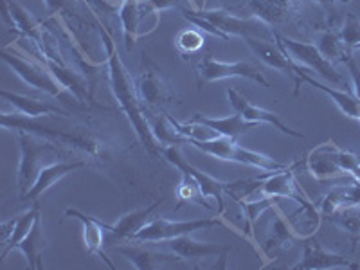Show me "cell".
Listing matches in <instances>:
<instances>
[{"instance_id": "obj_21", "label": "cell", "mask_w": 360, "mask_h": 270, "mask_svg": "<svg viewBox=\"0 0 360 270\" xmlns=\"http://www.w3.org/2000/svg\"><path fill=\"white\" fill-rule=\"evenodd\" d=\"M164 247L176 256H180L182 262H200V259L211 258V256H221L224 252H229V247L221 245V243H205L197 242L191 234L184 236L172 238L168 242H162Z\"/></svg>"}, {"instance_id": "obj_25", "label": "cell", "mask_w": 360, "mask_h": 270, "mask_svg": "<svg viewBox=\"0 0 360 270\" xmlns=\"http://www.w3.org/2000/svg\"><path fill=\"white\" fill-rule=\"evenodd\" d=\"M2 99H4L8 105H11L15 108V112L24 117L38 119V117H51V115H69L63 108H60L58 105L51 101H41L37 98H29L24 94H15V92H8V90H2L0 92Z\"/></svg>"}, {"instance_id": "obj_24", "label": "cell", "mask_w": 360, "mask_h": 270, "mask_svg": "<svg viewBox=\"0 0 360 270\" xmlns=\"http://www.w3.org/2000/svg\"><path fill=\"white\" fill-rule=\"evenodd\" d=\"M119 254H123L124 258L131 263L137 270H155L162 269L168 263L182 262L180 256L175 252H159V250L148 249V247L141 245H119L115 247Z\"/></svg>"}, {"instance_id": "obj_6", "label": "cell", "mask_w": 360, "mask_h": 270, "mask_svg": "<svg viewBox=\"0 0 360 270\" xmlns=\"http://www.w3.org/2000/svg\"><path fill=\"white\" fill-rule=\"evenodd\" d=\"M189 144L197 148V150H200L205 155L217 157V159L227 160V162L243 164V166L262 169V172L265 173L279 172V169H285L290 166V164L278 162V160L265 155V153L254 152V150H249V148L240 146L238 141L224 137V135H220V137L211 141H191Z\"/></svg>"}, {"instance_id": "obj_3", "label": "cell", "mask_w": 360, "mask_h": 270, "mask_svg": "<svg viewBox=\"0 0 360 270\" xmlns=\"http://www.w3.org/2000/svg\"><path fill=\"white\" fill-rule=\"evenodd\" d=\"M160 155L172 164L173 168L179 169L180 173H189L193 179L197 180V184L200 186V191L205 198H214L218 202V214L224 217L225 205H224V193H233L242 191V195H234L233 198H243L249 197L250 193H256L258 188L262 186V180L265 179V175L259 176V179H249V180H236V182H221V180L214 179V176L207 175V173L200 172L198 168H195L193 164L188 162V159H184V155L179 152L176 146H162L160 148Z\"/></svg>"}, {"instance_id": "obj_35", "label": "cell", "mask_w": 360, "mask_h": 270, "mask_svg": "<svg viewBox=\"0 0 360 270\" xmlns=\"http://www.w3.org/2000/svg\"><path fill=\"white\" fill-rule=\"evenodd\" d=\"M152 131L160 146H179V144H188V141L172 127L168 115H159L155 119H150Z\"/></svg>"}, {"instance_id": "obj_34", "label": "cell", "mask_w": 360, "mask_h": 270, "mask_svg": "<svg viewBox=\"0 0 360 270\" xmlns=\"http://www.w3.org/2000/svg\"><path fill=\"white\" fill-rule=\"evenodd\" d=\"M168 119H169V123H172V127L175 128V130L179 131V134L182 135L186 141H188V144L191 143V141H211V139H217V137H220V134H218L217 130L209 128L207 124H204V123H198V121L180 123V121L169 117V115H168Z\"/></svg>"}, {"instance_id": "obj_33", "label": "cell", "mask_w": 360, "mask_h": 270, "mask_svg": "<svg viewBox=\"0 0 360 270\" xmlns=\"http://www.w3.org/2000/svg\"><path fill=\"white\" fill-rule=\"evenodd\" d=\"M238 204L242 205L243 213H245L247 218V236H252L254 233V225L258 221V218L265 213L266 209H274L278 207V200L279 198L274 197H259V198H254V200L247 202L243 198H234Z\"/></svg>"}, {"instance_id": "obj_12", "label": "cell", "mask_w": 360, "mask_h": 270, "mask_svg": "<svg viewBox=\"0 0 360 270\" xmlns=\"http://www.w3.org/2000/svg\"><path fill=\"white\" fill-rule=\"evenodd\" d=\"M304 168V160L292 162L288 168L279 169V172L266 173L265 179L262 180V186L258 188V197H274V198H290L297 202L301 207H311L315 205L307 193L299 188L297 180H295V169Z\"/></svg>"}, {"instance_id": "obj_16", "label": "cell", "mask_w": 360, "mask_h": 270, "mask_svg": "<svg viewBox=\"0 0 360 270\" xmlns=\"http://www.w3.org/2000/svg\"><path fill=\"white\" fill-rule=\"evenodd\" d=\"M227 101H229L231 108H233L236 114L242 115L245 121L258 124H270V127H274L276 130L281 131V134L290 135V137H295V139H304V134L287 127L274 112H269L265 110V108H259L256 107V105H252V103H250L249 99L243 98L236 89H227Z\"/></svg>"}, {"instance_id": "obj_30", "label": "cell", "mask_w": 360, "mask_h": 270, "mask_svg": "<svg viewBox=\"0 0 360 270\" xmlns=\"http://www.w3.org/2000/svg\"><path fill=\"white\" fill-rule=\"evenodd\" d=\"M38 217H41V214H40V204H38V202H33V204H31V207H29L24 214H20V217H15L13 234H11V238H9V242L6 243L4 247H2V252H0V259H4L13 249H17L18 243H20L22 240L27 236L29 231L33 229V225H34V221H37Z\"/></svg>"}, {"instance_id": "obj_17", "label": "cell", "mask_w": 360, "mask_h": 270, "mask_svg": "<svg viewBox=\"0 0 360 270\" xmlns=\"http://www.w3.org/2000/svg\"><path fill=\"white\" fill-rule=\"evenodd\" d=\"M294 240H301V236L294 229L288 217H285L279 207H274V217L270 220V229L266 233V240L263 242L259 254L269 262H276V258H279L285 250L290 249Z\"/></svg>"}, {"instance_id": "obj_11", "label": "cell", "mask_w": 360, "mask_h": 270, "mask_svg": "<svg viewBox=\"0 0 360 270\" xmlns=\"http://www.w3.org/2000/svg\"><path fill=\"white\" fill-rule=\"evenodd\" d=\"M195 13L198 17L211 22L214 27L220 29L221 33L227 34L229 38L245 40L247 37L259 38L262 33H274V29L258 17H236L225 9H195Z\"/></svg>"}, {"instance_id": "obj_2", "label": "cell", "mask_w": 360, "mask_h": 270, "mask_svg": "<svg viewBox=\"0 0 360 270\" xmlns=\"http://www.w3.org/2000/svg\"><path fill=\"white\" fill-rule=\"evenodd\" d=\"M2 128L4 130H17L33 134L40 139L49 141L53 144H62V146L72 148L76 152H82L89 155L90 159H105L107 150L105 144L92 135L90 131L83 130H67V128L53 127V124L41 123L40 117L31 119L24 117L20 114H2Z\"/></svg>"}, {"instance_id": "obj_1", "label": "cell", "mask_w": 360, "mask_h": 270, "mask_svg": "<svg viewBox=\"0 0 360 270\" xmlns=\"http://www.w3.org/2000/svg\"><path fill=\"white\" fill-rule=\"evenodd\" d=\"M96 20H98L103 45H105V49H107L108 83H110L112 94H114L119 108L123 110V114L127 115V119L130 121L131 128H134L135 135H137L141 143H143V146L146 148L152 155H160V148L162 146H160L159 141H157L155 135H153L150 117H148L146 114V108H144L143 103H141L135 79L131 78L130 72H128L127 65H124L121 56H119L117 45H115L114 38L108 33V29L99 22L98 15H96Z\"/></svg>"}, {"instance_id": "obj_27", "label": "cell", "mask_w": 360, "mask_h": 270, "mask_svg": "<svg viewBox=\"0 0 360 270\" xmlns=\"http://www.w3.org/2000/svg\"><path fill=\"white\" fill-rule=\"evenodd\" d=\"M191 121H198V123L207 124L209 128L217 130L218 134L224 135V137H229V139L238 141L242 135H245L247 131L258 128V123H250V121H245L240 114L234 112L233 115H227V117H207V115L195 114L191 117Z\"/></svg>"}, {"instance_id": "obj_41", "label": "cell", "mask_w": 360, "mask_h": 270, "mask_svg": "<svg viewBox=\"0 0 360 270\" xmlns=\"http://www.w3.org/2000/svg\"><path fill=\"white\" fill-rule=\"evenodd\" d=\"M103 4H107L108 8H112V9H121V6L124 4V2H127V0H101Z\"/></svg>"}, {"instance_id": "obj_10", "label": "cell", "mask_w": 360, "mask_h": 270, "mask_svg": "<svg viewBox=\"0 0 360 270\" xmlns=\"http://www.w3.org/2000/svg\"><path fill=\"white\" fill-rule=\"evenodd\" d=\"M197 76L198 85H207V83L220 82V79L227 78H245L252 79V82L259 83L265 89H270L269 79L263 76L262 70L258 67H254L249 62H221V60H214L213 56H204L200 62L197 63Z\"/></svg>"}, {"instance_id": "obj_40", "label": "cell", "mask_w": 360, "mask_h": 270, "mask_svg": "<svg viewBox=\"0 0 360 270\" xmlns=\"http://www.w3.org/2000/svg\"><path fill=\"white\" fill-rule=\"evenodd\" d=\"M315 6H319L321 9H324L326 13L333 11L335 9V6L339 4H348V2H352V0H311Z\"/></svg>"}, {"instance_id": "obj_42", "label": "cell", "mask_w": 360, "mask_h": 270, "mask_svg": "<svg viewBox=\"0 0 360 270\" xmlns=\"http://www.w3.org/2000/svg\"><path fill=\"white\" fill-rule=\"evenodd\" d=\"M353 51H360V44H356V45H355V49H353Z\"/></svg>"}, {"instance_id": "obj_32", "label": "cell", "mask_w": 360, "mask_h": 270, "mask_svg": "<svg viewBox=\"0 0 360 270\" xmlns=\"http://www.w3.org/2000/svg\"><path fill=\"white\" fill-rule=\"evenodd\" d=\"M328 220L355 240L360 238V204L344 205V207L337 209L332 217H328Z\"/></svg>"}, {"instance_id": "obj_22", "label": "cell", "mask_w": 360, "mask_h": 270, "mask_svg": "<svg viewBox=\"0 0 360 270\" xmlns=\"http://www.w3.org/2000/svg\"><path fill=\"white\" fill-rule=\"evenodd\" d=\"M4 4V18L11 22L13 27L17 29L22 37L33 41L37 47H41L45 44V34H44V25L33 17V13L27 11L24 6L17 4L15 0H2Z\"/></svg>"}, {"instance_id": "obj_8", "label": "cell", "mask_w": 360, "mask_h": 270, "mask_svg": "<svg viewBox=\"0 0 360 270\" xmlns=\"http://www.w3.org/2000/svg\"><path fill=\"white\" fill-rule=\"evenodd\" d=\"M272 38L283 45V49H285V53L290 56L292 62L304 67L308 72L317 74V76L323 78L324 82H330L333 83V85L344 83V78L337 72L335 63L326 60V58L323 56V53L319 51V47L315 44H308V41H301L295 40V38L285 37V34L278 33V31L272 33Z\"/></svg>"}, {"instance_id": "obj_20", "label": "cell", "mask_w": 360, "mask_h": 270, "mask_svg": "<svg viewBox=\"0 0 360 270\" xmlns=\"http://www.w3.org/2000/svg\"><path fill=\"white\" fill-rule=\"evenodd\" d=\"M245 44L249 45V49L252 51L256 56L265 63L266 67L270 69L278 70V72L285 74L288 78L295 83H297V76L294 72V67H292V60L285 49H283V45L279 44L278 40H274V44L265 38H256V37H247L245 38Z\"/></svg>"}, {"instance_id": "obj_38", "label": "cell", "mask_w": 360, "mask_h": 270, "mask_svg": "<svg viewBox=\"0 0 360 270\" xmlns=\"http://www.w3.org/2000/svg\"><path fill=\"white\" fill-rule=\"evenodd\" d=\"M339 38L349 51L355 49V45L360 44V20L353 13H346L342 25L337 29Z\"/></svg>"}, {"instance_id": "obj_15", "label": "cell", "mask_w": 360, "mask_h": 270, "mask_svg": "<svg viewBox=\"0 0 360 270\" xmlns=\"http://www.w3.org/2000/svg\"><path fill=\"white\" fill-rule=\"evenodd\" d=\"M303 242V256L297 265L292 266V270H330V269H346L356 270L360 269L359 263H353L342 254H335L332 250H326L317 240L307 236L301 240Z\"/></svg>"}, {"instance_id": "obj_39", "label": "cell", "mask_w": 360, "mask_h": 270, "mask_svg": "<svg viewBox=\"0 0 360 270\" xmlns=\"http://www.w3.org/2000/svg\"><path fill=\"white\" fill-rule=\"evenodd\" d=\"M344 65L348 67L349 70V76H352V82H353V94L360 99V67L356 65L355 58L352 56V53L348 56L344 58Z\"/></svg>"}, {"instance_id": "obj_18", "label": "cell", "mask_w": 360, "mask_h": 270, "mask_svg": "<svg viewBox=\"0 0 360 270\" xmlns=\"http://www.w3.org/2000/svg\"><path fill=\"white\" fill-rule=\"evenodd\" d=\"M292 67H294V72H295V76H297V83H295V86H294L295 96L299 94V89H301V85H303V83L315 86L317 90H323L324 94L330 96V98H332V101L337 105V108H339L344 115H348V117L355 119V121H359L360 123V99L356 98L355 94H352V92H348V90L333 89V86H328L326 83L317 82L315 78H311L310 72H308L304 67L297 65L295 62H292Z\"/></svg>"}, {"instance_id": "obj_7", "label": "cell", "mask_w": 360, "mask_h": 270, "mask_svg": "<svg viewBox=\"0 0 360 270\" xmlns=\"http://www.w3.org/2000/svg\"><path fill=\"white\" fill-rule=\"evenodd\" d=\"M233 227L231 224L225 221L221 214L213 218H200V220H186V221H176L168 220V218L155 217L144 225L139 233L131 238L130 242H139V243H162L168 242L172 238L184 236V234H193L197 231L213 229V227Z\"/></svg>"}, {"instance_id": "obj_26", "label": "cell", "mask_w": 360, "mask_h": 270, "mask_svg": "<svg viewBox=\"0 0 360 270\" xmlns=\"http://www.w3.org/2000/svg\"><path fill=\"white\" fill-rule=\"evenodd\" d=\"M162 202L164 198H159V200H155L152 205H148V207L135 209L131 213L124 214V217L119 218L115 225H108V233H112V236L119 238V240H131L135 234L143 229L148 221L152 220L150 217H152L153 211H155Z\"/></svg>"}, {"instance_id": "obj_13", "label": "cell", "mask_w": 360, "mask_h": 270, "mask_svg": "<svg viewBox=\"0 0 360 270\" xmlns=\"http://www.w3.org/2000/svg\"><path fill=\"white\" fill-rule=\"evenodd\" d=\"M135 85H137V92H139L141 103H143L144 108H152L153 110V108L169 105L175 99L168 82L164 79V76L157 69L155 63L146 56H144L143 63H141L139 76L135 79Z\"/></svg>"}, {"instance_id": "obj_5", "label": "cell", "mask_w": 360, "mask_h": 270, "mask_svg": "<svg viewBox=\"0 0 360 270\" xmlns=\"http://www.w3.org/2000/svg\"><path fill=\"white\" fill-rule=\"evenodd\" d=\"M304 160V169L315 180H333L353 176L360 166V157L346 152L335 141H326L310 150Z\"/></svg>"}, {"instance_id": "obj_37", "label": "cell", "mask_w": 360, "mask_h": 270, "mask_svg": "<svg viewBox=\"0 0 360 270\" xmlns=\"http://www.w3.org/2000/svg\"><path fill=\"white\" fill-rule=\"evenodd\" d=\"M204 44V33L197 27L184 29V31H180L175 38L176 51L184 56V60H188L189 56H193V54H197L198 51H202Z\"/></svg>"}, {"instance_id": "obj_9", "label": "cell", "mask_w": 360, "mask_h": 270, "mask_svg": "<svg viewBox=\"0 0 360 270\" xmlns=\"http://www.w3.org/2000/svg\"><path fill=\"white\" fill-rule=\"evenodd\" d=\"M18 143H20V162L17 169V186L20 191V198L31 189L34 184L38 173L41 169V155L44 152L53 150V143L40 139L37 135L27 134V131H17Z\"/></svg>"}, {"instance_id": "obj_28", "label": "cell", "mask_w": 360, "mask_h": 270, "mask_svg": "<svg viewBox=\"0 0 360 270\" xmlns=\"http://www.w3.org/2000/svg\"><path fill=\"white\" fill-rule=\"evenodd\" d=\"M45 247H47V240H45L44 224H41V217H38L33 229L29 231L27 236L18 243L17 249L25 256L29 269L41 270V266H44V259L41 258H44Z\"/></svg>"}, {"instance_id": "obj_19", "label": "cell", "mask_w": 360, "mask_h": 270, "mask_svg": "<svg viewBox=\"0 0 360 270\" xmlns=\"http://www.w3.org/2000/svg\"><path fill=\"white\" fill-rule=\"evenodd\" d=\"M65 217H72L82 221L83 227V242H85L86 250L90 254H96L101 262L107 263L108 269L115 270V265L112 263L110 256L105 250V231H108V224H103L96 217L85 214L79 209H65Z\"/></svg>"}, {"instance_id": "obj_36", "label": "cell", "mask_w": 360, "mask_h": 270, "mask_svg": "<svg viewBox=\"0 0 360 270\" xmlns=\"http://www.w3.org/2000/svg\"><path fill=\"white\" fill-rule=\"evenodd\" d=\"M176 197H179L180 205L193 202V204L197 205H204L205 209H213V205L205 202V197L200 191V186L197 184V180L193 179L189 173L182 172V180H180L179 188H176Z\"/></svg>"}, {"instance_id": "obj_31", "label": "cell", "mask_w": 360, "mask_h": 270, "mask_svg": "<svg viewBox=\"0 0 360 270\" xmlns=\"http://www.w3.org/2000/svg\"><path fill=\"white\" fill-rule=\"evenodd\" d=\"M315 45L319 47L323 56L326 58V60H330L332 63L344 62V58L352 53V51L342 44V40L339 38V33L333 31L332 27H324L321 29V31H317V34H315Z\"/></svg>"}, {"instance_id": "obj_4", "label": "cell", "mask_w": 360, "mask_h": 270, "mask_svg": "<svg viewBox=\"0 0 360 270\" xmlns=\"http://www.w3.org/2000/svg\"><path fill=\"white\" fill-rule=\"evenodd\" d=\"M0 58L2 62L17 74L18 78L25 83V85L33 86V89L40 90L44 94L51 96V98H62L67 90L63 85L54 78L51 70L45 67L40 58L33 53V51L25 49L18 41L15 45H6L0 51Z\"/></svg>"}, {"instance_id": "obj_29", "label": "cell", "mask_w": 360, "mask_h": 270, "mask_svg": "<svg viewBox=\"0 0 360 270\" xmlns=\"http://www.w3.org/2000/svg\"><path fill=\"white\" fill-rule=\"evenodd\" d=\"M119 20H121V25H123V37L127 51H131L137 38H139L141 20H143L139 0H127L121 6V9H119Z\"/></svg>"}, {"instance_id": "obj_23", "label": "cell", "mask_w": 360, "mask_h": 270, "mask_svg": "<svg viewBox=\"0 0 360 270\" xmlns=\"http://www.w3.org/2000/svg\"><path fill=\"white\" fill-rule=\"evenodd\" d=\"M86 166V160H72V162H54L49 164V166H41L40 173H38L37 180H34V184L31 186L27 193H25L24 197L20 200L24 202H38V198L44 195L51 186H54L58 180H62L63 176H67L69 173L76 172L79 168H85Z\"/></svg>"}, {"instance_id": "obj_14", "label": "cell", "mask_w": 360, "mask_h": 270, "mask_svg": "<svg viewBox=\"0 0 360 270\" xmlns=\"http://www.w3.org/2000/svg\"><path fill=\"white\" fill-rule=\"evenodd\" d=\"M252 17L262 18L272 27V24H303L304 0H249Z\"/></svg>"}]
</instances>
